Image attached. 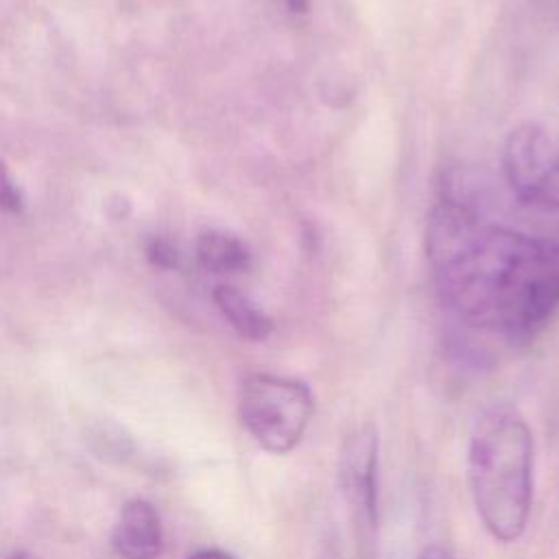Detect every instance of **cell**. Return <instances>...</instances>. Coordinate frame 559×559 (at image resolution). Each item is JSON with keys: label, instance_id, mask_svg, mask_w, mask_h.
Masks as SVG:
<instances>
[{"label": "cell", "instance_id": "cell-1", "mask_svg": "<svg viewBox=\"0 0 559 559\" xmlns=\"http://www.w3.org/2000/svg\"><path fill=\"white\" fill-rule=\"evenodd\" d=\"M426 255L443 301L472 328L526 341L559 308V242L485 223L454 199L430 212Z\"/></svg>", "mask_w": 559, "mask_h": 559}, {"label": "cell", "instance_id": "cell-2", "mask_svg": "<svg viewBox=\"0 0 559 559\" xmlns=\"http://www.w3.org/2000/svg\"><path fill=\"white\" fill-rule=\"evenodd\" d=\"M533 432L509 404L485 408L469 432L467 483L485 531L502 544L518 542L533 509Z\"/></svg>", "mask_w": 559, "mask_h": 559}, {"label": "cell", "instance_id": "cell-3", "mask_svg": "<svg viewBox=\"0 0 559 559\" xmlns=\"http://www.w3.org/2000/svg\"><path fill=\"white\" fill-rule=\"evenodd\" d=\"M317 408L308 382L277 373H249L238 393V419L249 437L269 454L293 452Z\"/></svg>", "mask_w": 559, "mask_h": 559}, {"label": "cell", "instance_id": "cell-4", "mask_svg": "<svg viewBox=\"0 0 559 559\" xmlns=\"http://www.w3.org/2000/svg\"><path fill=\"white\" fill-rule=\"evenodd\" d=\"M502 170L511 190L542 207H559V135L537 122L518 124L502 148Z\"/></svg>", "mask_w": 559, "mask_h": 559}, {"label": "cell", "instance_id": "cell-5", "mask_svg": "<svg viewBox=\"0 0 559 559\" xmlns=\"http://www.w3.org/2000/svg\"><path fill=\"white\" fill-rule=\"evenodd\" d=\"M341 489L360 528L371 531L378 515V430L356 428L341 448Z\"/></svg>", "mask_w": 559, "mask_h": 559}, {"label": "cell", "instance_id": "cell-6", "mask_svg": "<svg viewBox=\"0 0 559 559\" xmlns=\"http://www.w3.org/2000/svg\"><path fill=\"white\" fill-rule=\"evenodd\" d=\"M111 544L122 559H155L162 550V524L146 500H129L118 518Z\"/></svg>", "mask_w": 559, "mask_h": 559}, {"label": "cell", "instance_id": "cell-7", "mask_svg": "<svg viewBox=\"0 0 559 559\" xmlns=\"http://www.w3.org/2000/svg\"><path fill=\"white\" fill-rule=\"evenodd\" d=\"M214 301L229 325L247 341H264L273 332V321L238 288L221 284L214 288Z\"/></svg>", "mask_w": 559, "mask_h": 559}, {"label": "cell", "instance_id": "cell-8", "mask_svg": "<svg viewBox=\"0 0 559 559\" xmlns=\"http://www.w3.org/2000/svg\"><path fill=\"white\" fill-rule=\"evenodd\" d=\"M197 258L210 273H236L247 269L249 249L238 236L210 229L203 231L197 240Z\"/></svg>", "mask_w": 559, "mask_h": 559}, {"label": "cell", "instance_id": "cell-9", "mask_svg": "<svg viewBox=\"0 0 559 559\" xmlns=\"http://www.w3.org/2000/svg\"><path fill=\"white\" fill-rule=\"evenodd\" d=\"M146 258L159 266V269H173L177 266L179 262V255H177V249L168 242V240H162V238H153L148 245H146Z\"/></svg>", "mask_w": 559, "mask_h": 559}, {"label": "cell", "instance_id": "cell-10", "mask_svg": "<svg viewBox=\"0 0 559 559\" xmlns=\"http://www.w3.org/2000/svg\"><path fill=\"white\" fill-rule=\"evenodd\" d=\"M0 207L4 212H11V214H17L22 210L20 190L13 186L2 159H0Z\"/></svg>", "mask_w": 559, "mask_h": 559}, {"label": "cell", "instance_id": "cell-11", "mask_svg": "<svg viewBox=\"0 0 559 559\" xmlns=\"http://www.w3.org/2000/svg\"><path fill=\"white\" fill-rule=\"evenodd\" d=\"M188 559H236V557L223 548H201L192 552Z\"/></svg>", "mask_w": 559, "mask_h": 559}, {"label": "cell", "instance_id": "cell-12", "mask_svg": "<svg viewBox=\"0 0 559 559\" xmlns=\"http://www.w3.org/2000/svg\"><path fill=\"white\" fill-rule=\"evenodd\" d=\"M419 559H454V557L450 555L448 548L435 544V546H428V548L419 555Z\"/></svg>", "mask_w": 559, "mask_h": 559}, {"label": "cell", "instance_id": "cell-13", "mask_svg": "<svg viewBox=\"0 0 559 559\" xmlns=\"http://www.w3.org/2000/svg\"><path fill=\"white\" fill-rule=\"evenodd\" d=\"M317 559H343V557H341V552L336 550L334 544H323Z\"/></svg>", "mask_w": 559, "mask_h": 559}, {"label": "cell", "instance_id": "cell-14", "mask_svg": "<svg viewBox=\"0 0 559 559\" xmlns=\"http://www.w3.org/2000/svg\"><path fill=\"white\" fill-rule=\"evenodd\" d=\"M290 11L295 13H306L310 7V0H282Z\"/></svg>", "mask_w": 559, "mask_h": 559}, {"label": "cell", "instance_id": "cell-15", "mask_svg": "<svg viewBox=\"0 0 559 559\" xmlns=\"http://www.w3.org/2000/svg\"><path fill=\"white\" fill-rule=\"evenodd\" d=\"M9 559H33V557H31V555H26L24 550H17V552H13Z\"/></svg>", "mask_w": 559, "mask_h": 559}]
</instances>
